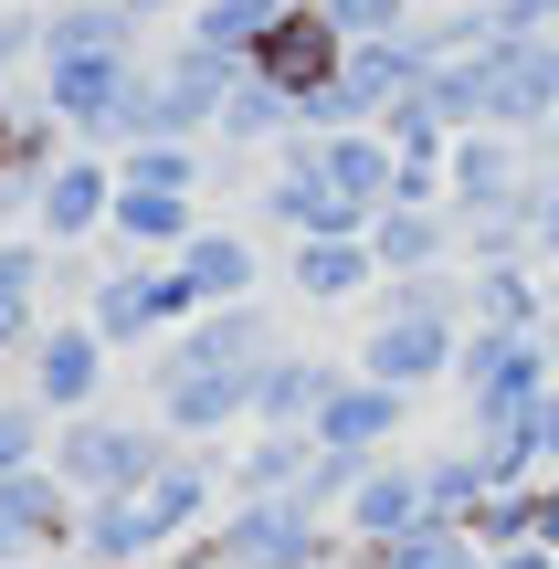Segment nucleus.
Here are the masks:
<instances>
[{
    "label": "nucleus",
    "instance_id": "nucleus-1",
    "mask_svg": "<svg viewBox=\"0 0 559 569\" xmlns=\"http://www.w3.org/2000/svg\"><path fill=\"white\" fill-rule=\"evenodd\" d=\"M349 538L307 507V496H232L201 538H190L180 569H338Z\"/></svg>",
    "mask_w": 559,
    "mask_h": 569
},
{
    "label": "nucleus",
    "instance_id": "nucleus-2",
    "mask_svg": "<svg viewBox=\"0 0 559 569\" xmlns=\"http://www.w3.org/2000/svg\"><path fill=\"white\" fill-rule=\"evenodd\" d=\"M169 465V432H138V422H106V411H74L53 432V475L74 496H148V475Z\"/></svg>",
    "mask_w": 559,
    "mask_h": 569
},
{
    "label": "nucleus",
    "instance_id": "nucleus-3",
    "mask_svg": "<svg viewBox=\"0 0 559 569\" xmlns=\"http://www.w3.org/2000/svg\"><path fill=\"white\" fill-rule=\"evenodd\" d=\"M74 517H84V496L53 465L0 475V559H63L74 549Z\"/></svg>",
    "mask_w": 559,
    "mask_h": 569
},
{
    "label": "nucleus",
    "instance_id": "nucleus-4",
    "mask_svg": "<svg viewBox=\"0 0 559 569\" xmlns=\"http://www.w3.org/2000/svg\"><path fill=\"white\" fill-rule=\"evenodd\" d=\"M465 359V327H433V317H380L370 348H359V380H391V390H422V380H455Z\"/></svg>",
    "mask_w": 559,
    "mask_h": 569
},
{
    "label": "nucleus",
    "instance_id": "nucleus-5",
    "mask_svg": "<svg viewBox=\"0 0 559 569\" xmlns=\"http://www.w3.org/2000/svg\"><path fill=\"white\" fill-rule=\"evenodd\" d=\"M422 465H391V453H380L370 475H359V496L349 507H338V538H349V549H391V538H412L422 528Z\"/></svg>",
    "mask_w": 559,
    "mask_h": 569
},
{
    "label": "nucleus",
    "instance_id": "nucleus-6",
    "mask_svg": "<svg viewBox=\"0 0 559 569\" xmlns=\"http://www.w3.org/2000/svg\"><path fill=\"white\" fill-rule=\"evenodd\" d=\"M401 401H412V390H391V380H338L328 390V411H317V443L328 453H359V465H380V453H391V432H401Z\"/></svg>",
    "mask_w": 559,
    "mask_h": 569
},
{
    "label": "nucleus",
    "instance_id": "nucleus-7",
    "mask_svg": "<svg viewBox=\"0 0 559 569\" xmlns=\"http://www.w3.org/2000/svg\"><path fill=\"white\" fill-rule=\"evenodd\" d=\"M159 422L180 443H211V432L253 422V369H190V380H159Z\"/></svg>",
    "mask_w": 559,
    "mask_h": 569
},
{
    "label": "nucleus",
    "instance_id": "nucleus-8",
    "mask_svg": "<svg viewBox=\"0 0 559 569\" xmlns=\"http://www.w3.org/2000/svg\"><path fill=\"white\" fill-rule=\"evenodd\" d=\"M96 380H106V338L96 327H53V338H32V401L42 411H96Z\"/></svg>",
    "mask_w": 559,
    "mask_h": 569
},
{
    "label": "nucleus",
    "instance_id": "nucleus-9",
    "mask_svg": "<svg viewBox=\"0 0 559 569\" xmlns=\"http://www.w3.org/2000/svg\"><path fill=\"white\" fill-rule=\"evenodd\" d=\"M328 390H338L328 359H307V348H274V359L253 369V422H264V432H307L317 411H328Z\"/></svg>",
    "mask_w": 559,
    "mask_h": 569
},
{
    "label": "nucleus",
    "instance_id": "nucleus-10",
    "mask_svg": "<svg viewBox=\"0 0 559 569\" xmlns=\"http://www.w3.org/2000/svg\"><path fill=\"white\" fill-rule=\"evenodd\" d=\"M148 528H159V549H180V538H201L211 528V507H222V475L201 465V453H169L159 475H148Z\"/></svg>",
    "mask_w": 559,
    "mask_h": 569
},
{
    "label": "nucleus",
    "instance_id": "nucleus-11",
    "mask_svg": "<svg viewBox=\"0 0 559 569\" xmlns=\"http://www.w3.org/2000/svg\"><path fill=\"white\" fill-rule=\"evenodd\" d=\"M74 559H96V569H148V559H159L148 507H138V496H84V517H74Z\"/></svg>",
    "mask_w": 559,
    "mask_h": 569
},
{
    "label": "nucleus",
    "instance_id": "nucleus-12",
    "mask_svg": "<svg viewBox=\"0 0 559 569\" xmlns=\"http://www.w3.org/2000/svg\"><path fill=\"white\" fill-rule=\"evenodd\" d=\"M359 569H486L476 528H455V517H422L412 538H391V549H359Z\"/></svg>",
    "mask_w": 559,
    "mask_h": 569
},
{
    "label": "nucleus",
    "instance_id": "nucleus-13",
    "mask_svg": "<svg viewBox=\"0 0 559 569\" xmlns=\"http://www.w3.org/2000/svg\"><path fill=\"white\" fill-rule=\"evenodd\" d=\"M370 274H380V253L359 232H307V253H296V284L307 296H359Z\"/></svg>",
    "mask_w": 559,
    "mask_h": 569
},
{
    "label": "nucleus",
    "instance_id": "nucleus-14",
    "mask_svg": "<svg viewBox=\"0 0 559 569\" xmlns=\"http://www.w3.org/2000/svg\"><path fill=\"white\" fill-rule=\"evenodd\" d=\"M307 475H317V432H264V443L232 465V486L243 496H296Z\"/></svg>",
    "mask_w": 559,
    "mask_h": 569
},
{
    "label": "nucleus",
    "instance_id": "nucleus-15",
    "mask_svg": "<svg viewBox=\"0 0 559 569\" xmlns=\"http://www.w3.org/2000/svg\"><path fill=\"white\" fill-rule=\"evenodd\" d=\"M370 253H380V274H433L443 222H433V211H412V201H391V211L370 222Z\"/></svg>",
    "mask_w": 559,
    "mask_h": 569
},
{
    "label": "nucleus",
    "instance_id": "nucleus-16",
    "mask_svg": "<svg viewBox=\"0 0 559 569\" xmlns=\"http://www.w3.org/2000/svg\"><path fill=\"white\" fill-rule=\"evenodd\" d=\"M180 274H190V296H201V306H232L253 284V253L232 243V232H190V243H180Z\"/></svg>",
    "mask_w": 559,
    "mask_h": 569
},
{
    "label": "nucleus",
    "instance_id": "nucleus-17",
    "mask_svg": "<svg viewBox=\"0 0 559 569\" xmlns=\"http://www.w3.org/2000/svg\"><path fill=\"white\" fill-rule=\"evenodd\" d=\"M42 222L53 232H96V222H117V190H106V169H53V180H42Z\"/></svg>",
    "mask_w": 559,
    "mask_h": 569
},
{
    "label": "nucleus",
    "instance_id": "nucleus-18",
    "mask_svg": "<svg viewBox=\"0 0 559 569\" xmlns=\"http://www.w3.org/2000/svg\"><path fill=\"white\" fill-rule=\"evenodd\" d=\"M117 232L138 253H169V243H190V201L180 190H117Z\"/></svg>",
    "mask_w": 559,
    "mask_h": 569
},
{
    "label": "nucleus",
    "instance_id": "nucleus-19",
    "mask_svg": "<svg viewBox=\"0 0 559 569\" xmlns=\"http://www.w3.org/2000/svg\"><path fill=\"white\" fill-rule=\"evenodd\" d=\"M486 496H497V486H486L476 443H455V453H433V465H422V507H433V517H455V528L486 507Z\"/></svg>",
    "mask_w": 559,
    "mask_h": 569
},
{
    "label": "nucleus",
    "instance_id": "nucleus-20",
    "mask_svg": "<svg viewBox=\"0 0 559 569\" xmlns=\"http://www.w3.org/2000/svg\"><path fill=\"white\" fill-rule=\"evenodd\" d=\"M21 465H42V411L0 401V475H21Z\"/></svg>",
    "mask_w": 559,
    "mask_h": 569
},
{
    "label": "nucleus",
    "instance_id": "nucleus-21",
    "mask_svg": "<svg viewBox=\"0 0 559 569\" xmlns=\"http://www.w3.org/2000/svg\"><path fill=\"white\" fill-rule=\"evenodd\" d=\"M486 569H559V549H539V538H528V549H497Z\"/></svg>",
    "mask_w": 559,
    "mask_h": 569
},
{
    "label": "nucleus",
    "instance_id": "nucleus-22",
    "mask_svg": "<svg viewBox=\"0 0 559 569\" xmlns=\"http://www.w3.org/2000/svg\"><path fill=\"white\" fill-rule=\"evenodd\" d=\"M539 453H549V465H559V380L539 390Z\"/></svg>",
    "mask_w": 559,
    "mask_h": 569
},
{
    "label": "nucleus",
    "instance_id": "nucleus-23",
    "mask_svg": "<svg viewBox=\"0 0 559 569\" xmlns=\"http://www.w3.org/2000/svg\"><path fill=\"white\" fill-rule=\"evenodd\" d=\"M11 569H96V559H74V549H63V559H11Z\"/></svg>",
    "mask_w": 559,
    "mask_h": 569
},
{
    "label": "nucleus",
    "instance_id": "nucleus-24",
    "mask_svg": "<svg viewBox=\"0 0 559 569\" xmlns=\"http://www.w3.org/2000/svg\"><path fill=\"white\" fill-rule=\"evenodd\" d=\"M539 348H549V380H559V317H549V327H539Z\"/></svg>",
    "mask_w": 559,
    "mask_h": 569
},
{
    "label": "nucleus",
    "instance_id": "nucleus-25",
    "mask_svg": "<svg viewBox=\"0 0 559 569\" xmlns=\"http://www.w3.org/2000/svg\"><path fill=\"white\" fill-rule=\"evenodd\" d=\"M0 569H11V559H0Z\"/></svg>",
    "mask_w": 559,
    "mask_h": 569
}]
</instances>
